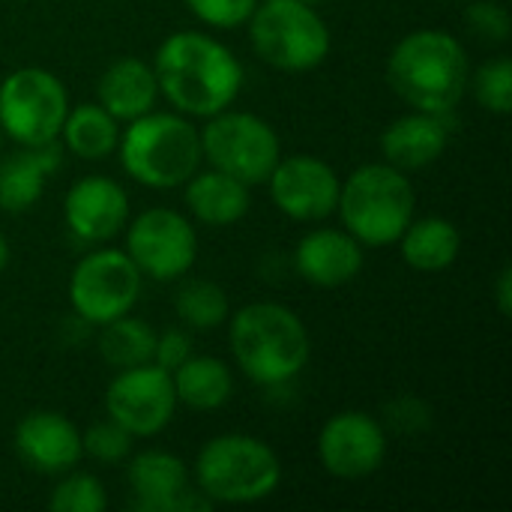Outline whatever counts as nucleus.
I'll return each mask as SVG.
<instances>
[{
	"label": "nucleus",
	"instance_id": "obj_1",
	"mask_svg": "<svg viewBox=\"0 0 512 512\" xmlns=\"http://www.w3.org/2000/svg\"><path fill=\"white\" fill-rule=\"evenodd\" d=\"M153 72L159 93L192 117L225 111L243 87V66L234 51L198 30L171 33L156 51Z\"/></svg>",
	"mask_w": 512,
	"mask_h": 512
},
{
	"label": "nucleus",
	"instance_id": "obj_2",
	"mask_svg": "<svg viewBox=\"0 0 512 512\" xmlns=\"http://www.w3.org/2000/svg\"><path fill=\"white\" fill-rule=\"evenodd\" d=\"M387 81L414 111L450 114L468 87L465 48L447 30H414L393 48Z\"/></svg>",
	"mask_w": 512,
	"mask_h": 512
},
{
	"label": "nucleus",
	"instance_id": "obj_3",
	"mask_svg": "<svg viewBox=\"0 0 512 512\" xmlns=\"http://www.w3.org/2000/svg\"><path fill=\"white\" fill-rule=\"evenodd\" d=\"M228 339L243 375L261 387L294 381L312 354L309 330L291 309L279 303L243 306L231 321Z\"/></svg>",
	"mask_w": 512,
	"mask_h": 512
},
{
	"label": "nucleus",
	"instance_id": "obj_4",
	"mask_svg": "<svg viewBox=\"0 0 512 512\" xmlns=\"http://www.w3.org/2000/svg\"><path fill=\"white\" fill-rule=\"evenodd\" d=\"M126 174L150 189H177L201 165V132L180 114L147 111L117 141Z\"/></svg>",
	"mask_w": 512,
	"mask_h": 512
},
{
	"label": "nucleus",
	"instance_id": "obj_5",
	"mask_svg": "<svg viewBox=\"0 0 512 512\" xmlns=\"http://www.w3.org/2000/svg\"><path fill=\"white\" fill-rule=\"evenodd\" d=\"M417 195L411 180L390 162L360 165L339 189L336 210L345 231L363 246H390L411 225Z\"/></svg>",
	"mask_w": 512,
	"mask_h": 512
},
{
	"label": "nucleus",
	"instance_id": "obj_6",
	"mask_svg": "<svg viewBox=\"0 0 512 512\" xmlns=\"http://www.w3.org/2000/svg\"><path fill=\"white\" fill-rule=\"evenodd\" d=\"M195 480L213 504H258L279 489L282 465L273 447L252 435H219L201 447Z\"/></svg>",
	"mask_w": 512,
	"mask_h": 512
},
{
	"label": "nucleus",
	"instance_id": "obj_7",
	"mask_svg": "<svg viewBox=\"0 0 512 512\" xmlns=\"http://www.w3.org/2000/svg\"><path fill=\"white\" fill-rule=\"evenodd\" d=\"M255 54L282 72H309L330 54L327 21L303 0H264L249 15Z\"/></svg>",
	"mask_w": 512,
	"mask_h": 512
},
{
	"label": "nucleus",
	"instance_id": "obj_8",
	"mask_svg": "<svg viewBox=\"0 0 512 512\" xmlns=\"http://www.w3.org/2000/svg\"><path fill=\"white\" fill-rule=\"evenodd\" d=\"M66 111V87L48 69L24 66L0 81V129L21 147L54 141L63 129Z\"/></svg>",
	"mask_w": 512,
	"mask_h": 512
},
{
	"label": "nucleus",
	"instance_id": "obj_9",
	"mask_svg": "<svg viewBox=\"0 0 512 512\" xmlns=\"http://www.w3.org/2000/svg\"><path fill=\"white\" fill-rule=\"evenodd\" d=\"M201 132V153L213 168L243 180L246 186L267 183L276 162L282 159L276 129L249 111H219L207 117Z\"/></svg>",
	"mask_w": 512,
	"mask_h": 512
},
{
	"label": "nucleus",
	"instance_id": "obj_10",
	"mask_svg": "<svg viewBox=\"0 0 512 512\" xmlns=\"http://www.w3.org/2000/svg\"><path fill=\"white\" fill-rule=\"evenodd\" d=\"M141 294V270L120 249H96L84 255L69 276L72 312L90 327H102L129 315Z\"/></svg>",
	"mask_w": 512,
	"mask_h": 512
},
{
	"label": "nucleus",
	"instance_id": "obj_11",
	"mask_svg": "<svg viewBox=\"0 0 512 512\" xmlns=\"http://www.w3.org/2000/svg\"><path fill=\"white\" fill-rule=\"evenodd\" d=\"M126 255L156 282H174L192 270L198 258V237L186 216L168 207H153L135 216L126 237Z\"/></svg>",
	"mask_w": 512,
	"mask_h": 512
},
{
	"label": "nucleus",
	"instance_id": "obj_12",
	"mask_svg": "<svg viewBox=\"0 0 512 512\" xmlns=\"http://www.w3.org/2000/svg\"><path fill=\"white\" fill-rule=\"evenodd\" d=\"M177 408L174 378L156 363L120 369L105 390V411L132 438L159 435Z\"/></svg>",
	"mask_w": 512,
	"mask_h": 512
},
{
	"label": "nucleus",
	"instance_id": "obj_13",
	"mask_svg": "<svg viewBox=\"0 0 512 512\" xmlns=\"http://www.w3.org/2000/svg\"><path fill=\"white\" fill-rule=\"evenodd\" d=\"M318 459L330 477H372L387 459V432L375 417L363 411L333 414L318 435Z\"/></svg>",
	"mask_w": 512,
	"mask_h": 512
},
{
	"label": "nucleus",
	"instance_id": "obj_14",
	"mask_svg": "<svg viewBox=\"0 0 512 512\" xmlns=\"http://www.w3.org/2000/svg\"><path fill=\"white\" fill-rule=\"evenodd\" d=\"M273 204L297 222H321L336 210L342 180L318 156H288L279 159L267 177Z\"/></svg>",
	"mask_w": 512,
	"mask_h": 512
},
{
	"label": "nucleus",
	"instance_id": "obj_15",
	"mask_svg": "<svg viewBox=\"0 0 512 512\" xmlns=\"http://www.w3.org/2000/svg\"><path fill=\"white\" fill-rule=\"evenodd\" d=\"M129 489L132 507L141 512H183L213 510V501L201 492L192 495L189 471L183 459L165 450H147L129 462Z\"/></svg>",
	"mask_w": 512,
	"mask_h": 512
},
{
	"label": "nucleus",
	"instance_id": "obj_16",
	"mask_svg": "<svg viewBox=\"0 0 512 512\" xmlns=\"http://www.w3.org/2000/svg\"><path fill=\"white\" fill-rule=\"evenodd\" d=\"M63 216L69 231L84 243L111 240L129 219V198L111 177L90 174L69 186L63 198Z\"/></svg>",
	"mask_w": 512,
	"mask_h": 512
},
{
	"label": "nucleus",
	"instance_id": "obj_17",
	"mask_svg": "<svg viewBox=\"0 0 512 512\" xmlns=\"http://www.w3.org/2000/svg\"><path fill=\"white\" fill-rule=\"evenodd\" d=\"M15 453L39 474H66L84 456L81 432L57 411H33L15 426Z\"/></svg>",
	"mask_w": 512,
	"mask_h": 512
},
{
	"label": "nucleus",
	"instance_id": "obj_18",
	"mask_svg": "<svg viewBox=\"0 0 512 512\" xmlns=\"http://www.w3.org/2000/svg\"><path fill=\"white\" fill-rule=\"evenodd\" d=\"M294 264L309 285L339 288L363 270V243L339 228H315L297 243Z\"/></svg>",
	"mask_w": 512,
	"mask_h": 512
},
{
	"label": "nucleus",
	"instance_id": "obj_19",
	"mask_svg": "<svg viewBox=\"0 0 512 512\" xmlns=\"http://www.w3.org/2000/svg\"><path fill=\"white\" fill-rule=\"evenodd\" d=\"M444 117L447 114L414 111V114L393 120L381 135L384 159L399 171H417L441 159L450 141V126Z\"/></svg>",
	"mask_w": 512,
	"mask_h": 512
},
{
	"label": "nucleus",
	"instance_id": "obj_20",
	"mask_svg": "<svg viewBox=\"0 0 512 512\" xmlns=\"http://www.w3.org/2000/svg\"><path fill=\"white\" fill-rule=\"evenodd\" d=\"M96 96H99V105L114 120H135L153 111L156 96H159V81L147 60L120 57L102 72Z\"/></svg>",
	"mask_w": 512,
	"mask_h": 512
},
{
	"label": "nucleus",
	"instance_id": "obj_21",
	"mask_svg": "<svg viewBox=\"0 0 512 512\" xmlns=\"http://www.w3.org/2000/svg\"><path fill=\"white\" fill-rule=\"evenodd\" d=\"M60 144L57 138L39 147H27L0 162V210L3 213H24L30 210L42 192L51 171L60 168Z\"/></svg>",
	"mask_w": 512,
	"mask_h": 512
},
{
	"label": "nucleus",
	"instance_id": "obj_22",
	"mask_svg": "<svg viewBox=\"0 0 512 512\" xmlns=\"http://www.w3.org/2000/svg\"><path fill=\"white\" fill-rule=\"evenodd\" d=\"M249 186L219 168L195 171L186 180V207L204 225H234L249 213Z\"/></svg>",
	"mask_w": 512,
	"mask_h": 512
},
{
	"label": "nucleus",
	"instance_id": "obj_23",
	"mask_svg": "<svg viewBox=\"0 0 512 512\" xmlns=\"http://www.w3.org/2000/svg\"><path fill=\"white\" fill-rule=\"evenodd\" d=\"M402 258L408 267L420 273H441L447 270L462 249V234L450 219L441 216H426V219H411V225L402 231Z\"/></svg>",
	"mask_w": 512,
	"mask_h": 512
},
{
	"label": "nucleus",
	"instance_id": "obj_24",
	"mask_svg": "<svg viewBox=\"0 0 512 512\" xmlns=\"http://www.w3.org/2000/svg\"><path fill=\"white\" fill-rule=\"evenodd\" d=\"M177 402L192 411H216L231 399L234 378L228 366L216 357H189L180 369L171 372Z\"/></svg>",
	"mask_w": 512,
	"mask_h": 512
},
{
	"label": "nucleus",
	"instance_id": "obj_25",
	"mask_svg": "<svg viewBox=\"0 0 512 512\" xmlns=\"http://www.w3.org/2000/svg\"><path fill=\"white\" fill-rule=\"evenodd\" d=\"M60 135L66 150H72L81 159H105L108 153L117 150L120 141L117 120L99 102H87L66 111Z\"/></svg>",
	"mask_w": 512,
	"mask_h": 512
},
{
	"label": "nucleus",
	"instance_id": "obj_26",
	"mask_svg": "<svg viewBox=\"0 0 512 512\" xmlns=\"http://www.w3.org/2000/svg\"><path fill=\"white\" fill-rule=\"evenodd\" d=\"M153 348H156V333L141 318L120 315V318L102 324L99 354L114 369H132V366L153 363Z\"/></svg>",
	"mask_w": 512,
	"mask_h": 512
},
{
	"label": "nucleus",
	"instance_id": "obj_27",
	"mask_svg": "<svg viewBox=\"0 0 512 512\" xmlns=\"http://www.w3.org/2000/svg\"><path fill=\"white\" fill-rule=\"evenodd\" d=\"M174 309L183 324H189L195 330H216L228 318V297L216 282L192 279V282L180 285V291L174 297Z\"/></svg>",
	"mask_w": 512,
	"mask_h": 512
},
{
	"label": "nucleus",
	"instance_id": "obj_28",
	"mask_svg": "<svg viewBox=\"0 0 512 512\" xmlns=\"http://www.w3.org/2000/svg\"><path fill=\"white\" fill-rule=\"evenodd\" d=\"M105 507H108V495L93 474H69L54 486L48 498V510L54 512H102Z\"/></svg>",
	"mask_w": 512,
	"mask_h": 512
},
{
	"label": "nucleus",
	"instance_id": "obj_29",
	"mask_svg": "<svg viewBox=\"0 0 512 512\" xmlns=\"http://www.w3.org/2000/svg\"><path fill=\"white\" fill-rule=\"evenodd\" d=\"M474 96L492 114L512 111V63L510 57H498L483 63L474 75Z\"/></svg>",
	"mask_w": 512,
	"mask_h": 512
},
{
	"label": "nucleus",
	"instance_id": "obj_30",
	"mask_svg": "<svg viewBox=\"0 0 512 512\" xmlns=\"http://www.w3.org/2000/svg\"><path fill=\"white\" fill-rule=\"evenodd\" d=\"M81 450L99 465H120L132 453V435L108 417L102 423H93L81 435Z\"/></svg>",
	"mask_w": 512,
	"mask_h": 512
},
{
	"label": "nucleus",
	"instance_id": "obj_31",
	"mask_svg": "<svg viewBox=\"0 0 512 512\" xmlns=\"http://www.w3.org/2000/svg\"><path fill=\"white\" fill-rule=\"evenodd\" d=\"M189 12L204 21L207 27H240L249 21V15L255 12L258 0H186Z\"/></svg>",
	"mask_w": 512,
	"mask_h": 512
},
{
	"label": "nucleus",
	"instance_id": "obj_32",
	"mask_svg": "<svg viewBox=\"0 0 512 512\" xmlns=\"http://www.w3.org/2000/svg\"><path fill=\"white\" fill-rule=\"evenodd\" d=\"M465 21H468V27L480 39H489V42H507L510 39V12L498 0H477V3H471L468 12H465Z\"/></svg>",
	"mask_w": 512,
	"mask_h": 512
},
{
	"label": "nucleus",
	"instance_id": "obj_33",
	"mask_svg": "<svg viewBox=\"0 0 512 512\" xmlns=\"http://www.w3.org/2000/svg\"><path fill=\"white\" fill-rule=\"evenodd\" d=\"M387 423L393 432L399 435H420L429 429L432 423V411L426 402L414 399V396H399L387 405Z\"/></svg>",
	"mask_w": 512,
	"mask_h": 512
},
{
	"label": "nucleus",
	"instance_id": "obj_34",
	"mask_svg": "<svg viewBox=\"0 0 512 512\" xmlns=\"http://www.w3.org/2000/svg\"><path fill=\"white\" fill-rule=\"evenodd\" d=\"M189 357H192V339H189L183 330H168V333L156 336L153 363H156V366H162L165 372L180 369Z\"/></svg>",
	"mask_w": 512,
	"mask_h": 512
},
{
	"label": "nucleus",
	"instance_id": "obj_35",
	"mask_svg": "<svg viewBox=\"0 0 512 512\" xmlns=\"http://www.w3.org/2000/svg\"><path fill=\"white\" fill-rule=\"evenodd\" d=\"M495 300H498V309L504 318L512 315V270L510 267H501L498 273V285H495Z\"/></svg>",
	"mask_w": 512,
	"mask_h": 512
},
{
	"label": "nucleus",
	"instance_id": "obj_36",
	"mask_svg": "<svg viewBox=\"0 0 512 512\" xmlns=\"http://www.w3.org/2000/svg\"><path fill=\"white\" fill-rule=\"evenodd\" d=\"M6 264H9V243H6V237L0 234V273L6 270Z\"/></svg>",
	"mask_w": 512,
	"mask_h": 512
},
{
	"label": "nucleus",
	"instance_id": "obj_37",
	"mask_svg": "<svg viewBox=\"0 0 512 512\" xmlns=\"http://www.w3.org/2000/svg\"><path fill=\"white\" fill-rule=\"evenodd\" d=\"M303 3H312V6H315V3H318V0H303Z\"/></svg>",
	"mask_w": 512,
	"mask_h": 512
},
{
	"label": "nucleus",
	"instance_id": "obj_38",
	"mask_svg": "<svg viewBox=\"0 0 512 512\" xmlns=\"http://www.w3.org/2000/svg\"><path fill=\"white\" fill-rule=\"evenodd\" d=\"M0 144H3V129H0Z\"/></svg>",
	"mask_w": 512,
	"mask_h": 512
}]
</instances>
